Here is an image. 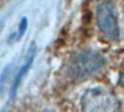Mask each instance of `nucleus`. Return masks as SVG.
I'll list each match as a JSON object with an SVG mask.
<instances>
[{
  "label": "nucleus",
  "instance_id": "1",
  "mask_svg": "<svg viewBox=\"0 0 124 112\" xmlns=\"http://www.w3.org/2000/svg\"><path fill=\"white\" fill-rule=\"evenodd\" d=\"M82 112H120L119 100L107 86L89 87L81 100Z\"/></svg>",
  "mask_w": 124,
  "mask_h": 112
},
{
  "label": "nucleus",
  "instance_id": "2",
  "mask_svg": "<svg viewBox=\"0 0 124 112\" xmlns=\"http://www.w3.org/2000/svg\"><path fill=\"white\" fill-rule=\"evenodd\" d=\"M96 17L99 30L106 37H108L112 41H116L119 39L118 17L114 10V5L110 0H103L98 4Z\"/></svg>",
  "mask_w": 124,
  "mask_h": 112
},
{
  "label": "nucleus",
  "instance_id": "3",
  "mask_svg": "<svg viewBox=\"0 0 124 112\" xmlns=\"http://www.w3.org/2000/svg\"><path fill=\"white\" fill-rule=\"evenodd\" d=\"M104 64L106 60L101 54H98L97 51L87 50V51H82L77 55L71 66V71L73 77L85 78L97 74L104 66Z\"/></svg>",
  "mask_w": 124,
  "mask_h": 112
},
{
  "label": "nucleus",
  "instance_id": "4",
  "mask_svg": "<svg viewBox=\"0 0 124 112\" xmlns=\"http://www.w3.org/2000/svg\"><path fill=\"white\" fill-rule=\"evenodd\" d=\"M35 54H36V45L32 44V45H31V47H30V50H29V52H27V56H26V59H25V62L23 64L21 69L19 70V72H17V75H16V77H15V80H14V84H13V87H11V96L15 95L19 84L21 82L23 77L25 76V74L29 71L30 66L32 65V61H34V59H35Z\"/></svg>",
  "mask_w": 124,
  "mask_h": 112
},
{
  "label": "nucleus",
  "instance_id": "5",
  "mask_svg": "<svg viewBox=\"0 0 124 112\" xmlns=\"http://www.w3.org/2000/svg\"><path fill=\"white\" fill-rule=\"evenodd\" d=\"M26 29H27V19H26V17H23L21 20H20L19 26H17V31H16V34H15V35H16V41L24 36Z\"/></svg>",
  "mask_w": 124,
  "mask_h": 112
},
{
  "label": "nucleus",
  "instance_id": "6",
  "mask_svg": "<svg viewBox=\"0 0 124 112\" xmlns=\"http://www.w3.org/2000/svg\"><path fill=\"white\" fill-rule=\"evenodd\" d=\"M119 84H120L122 86H124V72H122V75H120V77H119Z\"/></svg>",
  "mask_w": 124,
  "mask_h": 112
}]
</instances>
